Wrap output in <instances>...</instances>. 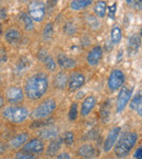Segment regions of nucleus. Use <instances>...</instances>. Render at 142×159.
<instances>
[{
  "instance_id": "f257e3e1",
  "label": "nucleus",
  "mask_w": 142,
  "mask_h": 159,
  "mask_svg": "<svg viewBox=\"0 0 142 159\" xmlns=\"http://www.w3.org/2000/svg\"><path fill=\"white\" fill-rule=\"evenodd\" d=\"M49 89L48 75L44 72H37L30 75L24 83L25 97L31 102H37L46 95Z\"/></svg>"
},
{
  "instance_id": "f03ea898",
  "label": "nucleus",
  "mask_w": 142,
  "mask_h": 159,
  "mask_svg": "<svg viewBox=\"0 0 142 159\" xmlns=\"http://www.w3.org/2000/svg\"><path fill=\"white\" fill-rule=\"evenodd\" d=\"M31 116V112L25 106L8 105L1 110V118L12 124H20L25 122Z\"/></svg>"
},
{
  "instance_id": "7ed1b4c3",
  "label": "nucleus",
  "mask_w": 142,
  "mask_h": 159,
  "mask_svg": "<svg viewBox=\"0 0 142 159\" xmlns=\"http://www.w3.org/2000/svg\"><path fill=\"white\" fill-rule=\"evenodd\" d=\"M138 141V134L133 131H129L121 135L116 142L115 146H114V154L118 157V158H126L133 147L135 146Z\"/></svg>"
},
{
  "instance_id": "20e7f679",
  "label": "nucleus",
  "mask_w": 142,
  "mask_h": 159,
  "mask_svg": "<svg viewBox=\"0 0 142 159\" xmlns=\"http://www.w3.org/2000/svg\"><path fill=\"white\" fill-rule=\"evenodd\" d=\"M57 108V102L54 98L49 97L43 100L37 107L34 108V110L31 112V117L35 120H42L49 118Z\"/></svg>"
},
{
  "instance_id": "39448f33",
  "label": "nucleus",
  "mask_w": 142,
  "mask_h": 159,
  "mask_svg": "<svg viewBox=\"0 0 142 159\" xmlns=\"http://www.w3.org/2000/svg\"><path fill=\"white\" fill-rule=\"evenodd\" d=\"M46 13V6L40 0H33L27 7V14L34 22H42Z\"/></svg>"
},
{
  "instance_id": "423d86ee",
  "label": "nucleus",
  "mask_w": 142,
  "mask_h": 159,
  "mask_svg": "<svg viewBox=\"0 0 142 159\" xmlns=\"http://www.w3.org/2000/svg\"><path fill=\"white\" fill-rule=\"evenodd\" d=\"M3 95H5L6 102L9 105H20L25 98L24 89L20 86H14V85L6 89Z\"/></svg>"
},
{
  "instance_id": "0eeeda50",
  "label": "nucleus",
  "mask_w": 142,
  "mask_h": 159,
  "mask_svg": "<svg viewBox=\"0 0 142 159\" xmlns=\"http://www.w3.org/2000/svg\"><path fill=\"white\" fill-rule=\"evenodd\" d=\"M132 93L133 89L130 85H125L120 89V92L117 96V102H116V111L117 112H121L126 108V106L132 97Z\"/></svg>"
},
{
  "instance_id": "6e6552de",
  "label": "nucleus",
  "mask_w": 142,
  "mask_h": 159,
  "mask_svg": "<svg viewBox=\"0 0 142 159\" xmlns=\"http://www.w3.org/2000/svg\"><path fill=\"white\" fill-rule=\"evenodd\" d=\"M22 149L30 152V154L37 156V155H40L45 152V144L40 137H33L26 142V144L23 146Z\"/></svg>"
},
{
  "instance_id": "1a4fd4ad",
  "label": "nucleus",
  "mask_w": 142,
  "mask_h": 159,
  "mask_svg": "<svg viewBox=\"0 0 142 159\" xmlns=\"http://www.w3.org/2000/svg\"><path fill=\"white\" fill-rule=\"evenodd\" d=\"M30 139V134L25 131L19 132L12 137H10L8 141V146L10 150H19L26 144V142Z\"/></svg>"
},
{
  "instance_id": "9d476101",
  "label": "nucleus",
  "mask_w": 142,
  "mask_h": 159,
  "mask_svg": "<svg viewBox=\"0 0 142 159\" xmlns=\"http://www.w3.org/2000/svg\"><path fill=\"white\" fill-rule=\"evenodd\" d=\"M125 80L126 76L122 73V71L115 69L111 72L108 77V87L111 91H116V89H119L120 87H122V85L125 84Z\"/></svg>"
},
{
  "instance_id": "9b49d317",
  "label": "nucleus",
  "mask_w": 142,
  "mask_h": 159,
  "mask_svg": "<svg viewBox=\"0 0 142 159\" xmlns=\"http://www.w3.org/2000/svg\"><path fill=\"white\" fill-rule=\"evenodd\" d=\"M78 156L82 159H95L98 155L97 148L91 143H84L78 147Z\"/></svg>"
},
{
  "instance_id": "f8f14e48",
  "label": "nucleus",
  "mask_w": 142,
  "mask_h": 159,
  "mask_svg": "<svg viewBox=\"0 0 142 159\" xmlns=\"http://www.w3.org/2000/svg\"><path fill=\"white\" fill-rule=\"evenodd\" d=\"M120 131H121V129H120L119 126H115V128H113L109 131L107 136L105 137L104 144H103V149H104V152H108L113 149L116 142L118 141V136H119V134H120Z\"/></svg>"
},
{
  "instance_id": "ddd939ff",
  "label": "nucleus",
  "mask_w": 142,
  "mask_h": 159,
  "mask_svg": "<svg viewBox=\"0 0 142 159\" xmlns=\"http://www.w3.org/2000/svg\"><path fill=\"white\" fill-rule=\"evenodd\" d=\"M85 83V76L81 72H73L68 79V89L70 92H76L80 89Z\"/></svg>"
},
{
  "instance_id": "4468645a",
  "label": "nucleus",
  "mask_w": 142,
  "mask_h": 159,
  "mask_svg": "<svg viewBox=\"0 0 142 159\" xmlns=\"http://www.w3.org/2000/svg\"><path fill=\"white\" fill-rule=\"evenodd\" d=\"M62 144H64V141H62V137H56L54 139H50L46 147V156L48 158H54L56 157L58 154H59L60 149L62 147Z\"/></svg>"
},
{
  "instance_id": "2eb2a0df",
  "label": "nucleus",
  "mask_w": 142,
  "mask_h": 159,
  "mask_svg": "<svg viewBox=\"0 0 142 159\" xmlns=\"http://www.w3.org/2000/svg\"><path fill=\"white\" fill-rule=\"evenodd\" d=\"M96 97L93 95H90L88 97H85L83 99L82 104H81V110L80 115L82 118H87L88 116H90V113L93 111L94 107L96 106Z\"/></svg>"
},
{
  "instance_id": "dca6fc26",
  "label": "nucleus",
  "mask_w": 142,
  "mask_h": 159,
  "mask_svg": "<svg viewBox=\"0 0 142 159\" xmlns=\"http://www.w3.org/2000/svg\"><path fill=\"white\" fill-rule=\"evenodd\" d=\"M5 39L9 45H18L22 39V33L17 27H9L5 33Z\"/></svg>"
},
{
  "instance_id": "f3484780",
  "label": "nucleus",
  "mask_w": 142,
  "mask_h": 159,
  "mask_svg": "<svg viewBox=\"0 0 142 159\" xmlns=\"http://www.w3.org/2000/svg\"><path fill=\"white\" fill-rule=\"evenodd\" d=\"M58 134H59V130H58L57 126L55 125H48L43 128L42 130L38 133V137L43 139V141H50V139H54L56 137H58Z\"/></svg>"
},
{
  "instance_id": "a211bd4d",
  "label": "nucleus",
  "mask_w": 142,
  "mask_h": 159,
  "mask_svg": "<svg viewBox=\"0 0 142 159\" xmlns=\"http://www.w3.org/2000/svg\"><path fill=\"white\" fill-rule=\"evenodd\" d=\"M102 55H103V50L100 46H95L89 51L87 56V62L89 66H96V64L100 62L101 58H102Z\"/></svg>"
},
{
  "instance_id": "6ab92c4d",
  "label": "nucleus",
  "mask_w": 142,
  "mask_h": 159,
  "mask_svg": "<svg viewBox=\"0 0 142 159\" xmlns=\"http://www.w3.org/2000/svg\"><path fill=\"white\" fill-rule=\"evenodd\" d=\"M38 59L45 64L47 70L50 71V72H55L56 68H57V62H55L54 58L50 57L46 51H43V50L40 51V53H38Z\"/></svg>"
},
{
  "instance_id": "aec40b11",
  "label": "nucleus",
  "mask_w": 142,
  "mask_h": 159,
  "mask_svg": "<svg viewBox=\"0 0 142 159\" xmlns=\"http://www.w3.org/2000/svg\"><path fill=\"white\" fill-rule=\"evenodd\" d=\"M57 63L60 66V68L64 69H72L76 66V61L71 58L67 57L64 53H58L57 55Z\"/></svg>"
},
{
  "instance_id": "412c9836",
  "label": "nucleus",
  "mask_w": 142,
  "mask_h": 159,
  "mask_svg": "<svg viewBox=\"0 0 142 159\" xmlns=\"http://www.w3.org/2000/svg\"><path fill=\"white\" fill-rule=\"evenodd\" d=\"M68 79L69 77L67 76V74L64 72L57 73V75L55 76V80H54V86L57 89L64 91L67 85H68Z\"/></svg>"
},
{
  "instance_id": "4be33fe9",
  "label": "nucleus",
  "mask_w": 142,
  "mask_h": 159,
  "mask_svg": "<svg viewBox=\"0 0 142 159\" xmlns=\"http://www.w3.org/2000/svg\"><path fill=\"white\" fill-rule=\"evenodd\" d=\"M140 44H141V39L138 35H132L129 38V43H128V50L129 53L131 55H135L137 53V51L140 48Z\"/></svg>"
},
{
  "instance_id": "5701e85b",
  "label": "nucleus",
  "mask_w": 142,
  "mask_h": 159,
  "mask_svg": "<svg viewBox=\"0 0 142 159\" xmlns=\"http://www.w3.org/2000/svg\"><path fill=\"white\" fill-rule=\"evenodd\" d=\"M92 1L93 0H73L70 3V8L74 11H80V10H83L89 6H91Z\"/></svg>"
},
{
  "instance_id": "b1692460",
  "label": "nucleus",
  "mask_w": 142,
  "mask_h": 159,
  "mask_svg": "<svg viewBox=\"0 0 142 159\" xmlns=\"http://www.w3.org/2000/svg\"><path fill=\"white\" fill-rule=\"evenodd\" d=\"M106 2L105 1H97L94 6V13L98 18H104L106 14Z\"/></svg>"
},
{
  "instance_id": "393cba45",
  "label": "nucleus",
  "mask_w": 142,
  "mask_h": 159,
  "mask_svg": "<svg viewBox=\"0 0 142 159\" xmlns=\"http://www.w3.org/2000/svg\"><path fill=\"white\" fill-rule=\"evenodd\" d=\"M62 141L67 146H72L76 142V135L72 131H66L62 135Z\"/></svg>"
},
{
  "instance_id": "a878e982",
  "label": "nucleus",
  "mask_w": 142,
  "mask_h": 159,
  "mask_svg": "<svg viewBox=\"0 0 142 159\" xmlns=\"http://www.w3.org/2000/svg\"><path fill=\"white\" fill-rule=\"evenodd\" d=\"M142 102V91H140L139 93H137L135 96L132 97L130 102V109L131 110H137L138 107L140 106Z\"/></svg>"
},
{
  "instance_id": "bb28decb",
  "label": "nucleus",
  "mask_w": 142,
  "mask_h": 159,
  "mask_svg": "<svg viewBox=\"0 0 142 159\" xmlns=\"http://www.w3.org/2000/svg\"><path fill=\"white\" fill-rule=\"evenodd\" d=\"M111 39L113 44H118L121 39V31L118 26H114L111 32Z\"/></svg>"
},
{
  "instance_id": "cd10ccee",
  "label": "nucleus",
  "mask_w": 142,
  "mask_h": 159,
  "mask_svg": "<svg viewBox=\"0 0 142 159\" xmlns=\"http://www.w3.org/2000/svg\"><path fill=\"white\" fill-rule=\"evenodd\" d=\"M78 116H79L78 104H77V102H72L70 106V109H69V113H68L69 120H70V121H76Z\"/></svg>"
},
{
  "instance_id": "c85d7f7f",
  "label": "nucleus",
  "mask_w": 142,
  "mask_h": 159,
  "mask_svg": "<svg viewBox=\"0 0 142 159\" xmlns=\"http://www.w3.org/2000/svg\"><path fill=\"white\" fill-rule=\"evenodd\" d=\"M109 118V102H105L101 107V119L103 122L108 121Z\"/></svg>"
},
{
  "instance_id": "c756f323",
  "label": "nucleus",
  "mask_w": 142,
  "mask_h": 159,
  "mask_svg": "<svg viewBox=\"0 0 142 159\" xmlns=\"http://www.w3.org/2000/svg\"><path fill=\"white\" fill-rule=\"evenodd\" d=\"M20 18H21V21L23 22V24H24V27H25L26 31H31V30H33V20L30 18L29 14L22 13Z\"/></svg>"
},
{
  "instance_id": "7c9ffc66",
  "label": "nucleus",
  "mask_w": 142,
  "mask_h": 159,
  "mask_svg": "<svg viewBox=\"0 0 142 159\" xmlns=\"http://www.w3.org/2000/svg\"><path fill=\"white\" fill-rule=\"evenodd\" d=\"M36 156L35 155H32L30 152H25L23 149H20V150H17V152L14 154V157L13 159H35Z\"/></svg>"
},
{
  "instance_id": "2f4dec72",
  "label": "nucleus",
  "mask_w": 142,
  "mask_h": 159,
  "mask_svg": "<svg viewBox=\"0 0 142 159\" xmlns=\"http://www.w3.org/2000/svg\"><path fill=\"white\" fill-rule=\"evenodd\" d=\"M53 33H54V29H53V24L49 23L45 26L44 31H43V37L44 39H50L51 36H53Z\"/></svg>"
},
{
  "instance_id": "473e14b6",
  "label": "nucleus",
  "mask_w": 142,
  "mask_h": 159,
  "mask_svg": "<svg viewBox=\"0 0 142 159\" xmlns=\"http://www.w3.org/2000/svg\"><path fill=\"white\" fill-rule=\"evenodd\" d=\"M87 21H88V24H89L92 29L95 30V29H97V27L100 26V21H98L96 18H94V16H87Z\"/></svg>"
},
{
  "instance_id": "72a5a7b5",
  "label": "nucleus",
  "mask_w": 142,
  "mask_h": 159,
  "mask_svg": "<svg viewBox=\"0 0 142 159\" xmlns=\"http://www.w3.org/2000/svg\"><path fill=\"white\" fill-rule=\"evenodd\" d=\"M7 150H10L9 146H8V142L6 143V142L0 141V156H1V155H5Z\"/></svg>"
},
{
  "instance_id": "f704fd0d",
  "label": "nucleus",
  "mask_w": 142,
  "mask_h": 159,
  "mask_svg": "<svg viewBox=\"0 0 142 159\" xmlns=\"http://www.w3.org/2000/svg\"><path fill=\"white\" fill-rule=\"evenodd\" d=\"M55 159H72L70 156V154L67 152H61L55 157Z\"/></svg>"
},
{
  "instance_id": "c9c22d12",
  "label": "nucleus",
  "mask_w": 142,
  "mask_h": 159,
  "mask_svg": "<svg viewBox=\"0 0 142 159\" xmlns=\"http://www.w3.org/2000/svg\"><path fill=\"white\" fill-rule=\"evenodd\" d=\"M133 158L135 159H142V145L139 146L133 152Z\"/></svg>"
},
{
  "instance_id": "e433bc0d",
  "label": "nucleus",
  "mask_w": 142,
  "mask_h": 159,
  "mask_svg": "<svg viewBox=\"0 0 142 159\" xmlns=\"http://www.w3.org/2000/svg\"><path fill=\"white\" fill-rule=\"evenodd\" d=\"M116 9H117V7H116V5L111 6V7H108V9H107V12H108L109 16H111V19H114V18H115Z\"/></svg>"
},
{
  "instance_id": "4c0bfd02",
  "label": "nucleus",
  "mask_w": 142,
  "mask_h": 159,
  "mask_svg": "<svg viewBox=\"0 0 142 159\" xmlns=\"http://www.w3.org/2000/svg\"><path fill=\"white\" fill-rule=\"evenodd\" d=\"M135 2H133V5H135V8L138 10V11H142V0H133Z\"/></svg>"
},
{
  "instance_id": "58836bf2",
  "label": "nucleus",
  "mask_w": 142,
  "mask_h": 159,
  "mask_svg": "<svg viewBox=\"0 0 142 159\" xmlns=\"http://www.w3.org/2000/svg\"><path fill=\"white\" fill-rule=\"evenodd\" d=\"M6 98H5V95H2V94L0 93V111L2 110L3 108H5V105H6Z\"/></svg>"
},
{
  "instance_id": "ea45409f",
  "label": "nucleus",
  "mask_w": 142,
  "mask_h": 159,
  "mask_svg": "<svg viewBox=\"0 0 142 159\" xmlns=\"http://www.w3.org/2000/svg\"><path fill=\"white\" fill-rule=\"evenodd\" d=\"M138 112V115L140 116V117H142V102H141V104H140V106L138 107V109L135 110Z\"/></svg>"
},
{
  "instance_id": "a19ab883",
  "label": "nucleus",
  "mask_w": 142,
  "mask_h": 159,
  "mask_svg": "<svg viewBox=\"0 0 142 159\" xmlns=\"http://www.w3.org/2000/svg\"><path fill=\"white\" fill-rule=\"evenodd\" d=\"M127 1V3H128V5H131V3L133 2V0H126Z\"/></svg>"
},
{
  "instance_id": "79ce46f5",
  "label": "nucleus",
  "mask_w": 142,
  "mask_h": 159,
  "mask_svg": "<svg viewBox=\"0 0 142 159\" xmlns=\"http://www.w3.org/2000/svg\"><path fill=\"white\" fill-rule=\"evenodd\" d=\"M1 33H2V26H1V23H0V36H1Z\"/></svg>"
},
{
  "instance_id": "37998d69",
  "label": "nucleus",
  "mask_w": 142,
  "mask_h": 159,
  "mask_svg": "<svg viewBox=\"0 0 142 159\" xmlns=\"http://www.w3.org/2000/svg\"><path fill=\"white\" fill-rule=\"evenodd\" d=\"M1 130H2V124H1V122H0V133H1Z\"/></svg>"
},
{
  "instance_id": "c03bdc74",
  "label": "nucleus",
  "mask_w": 142,
  "mask_h": 159,
  "mask_svg": "<svg viewBox=\"0 0 142 159\" xmlns=\"http://www.w3.org/2000/svg\"><path fill=\"white\" fill-rule=\"evenodd\" d=\"M1 83H2V81H1V77H0V85H1Z\"/></svg>"
},
{
  "instance_id": "a18cd8bd",
  "label": "nucleus",
  "mask_w": 142,
  "mask_h": 159,
  "mask_svg": "<svg viewBox=\"0 0 142 159\" xmlns=\"http://www.w3.org/2000/svg\"><path fill=\"white\" fill-rule=\"evenodd\" d=\"M0 159H1V158H0Z\"/></svg>"
}]
</instances>
